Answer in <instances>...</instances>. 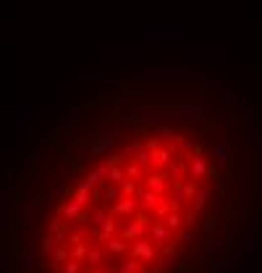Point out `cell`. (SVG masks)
<instances>
[{
    "label": "cell",
    "instance_id": "6da1fadb",
    "mask_svg": "<svg viewBox=\"0 0 262 273\" xmlns=\"http://www.w3.org/2000/svg\"><path fill=\"white\" fill-rule=\"evenodd\" d=\"M249 252L252 255H255V258H257V255H262V234H249Z\"/></svg>",
    "mask_w": 262,
    "mask_h": 273
},
{
    "label": "cell",
    "instance_id": "7a4b0ae2",
    "mask_svg": "<svg viewBox=\"0 0 262 273\" xmlns=\"http://www.w3.org/2000/svg\"><path fill=\"white\" fill-rule=\"evenodd\" d=\"M207 200H210V189H199V195H196V207H204Z\"/></svg>",
    "mask_w": 262,
    "mask_h": 273
},
{
    "label": "cell",
    "instance_id": "3957f363",
    "mask_svg": "<svg viewBox=\"0 0 262 273\" xmlns=\"http://www.w3.org/2000/svg\"><path fill=\"white\" fill-rule=\"evenodd\" d=\"M223 266H226V252H220L218 258H215V263H212V271H223Z\"/></svg>",
    "mask_w": 262,
    "mask_h": 273
}]
</instances>
